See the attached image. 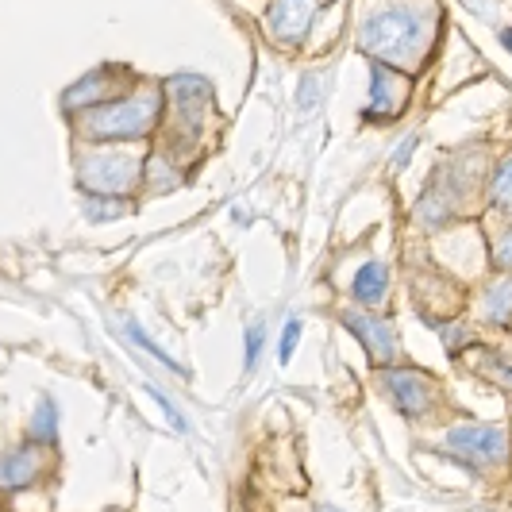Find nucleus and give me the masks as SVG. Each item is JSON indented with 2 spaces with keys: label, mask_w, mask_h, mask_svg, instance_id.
<instances>
[{
  "label": "nucleus",
  "mask_w": 512,
  "mask_h": 512,
  "mask_svg": "<svg viewBox=\"0 0 512 512\" xmlns=\"http://www.w3.org/2000/svg\"><path fill=\"white\" fill-rule=\"evenodd\" d=\"M347 332L359 335V343L366 347V355L374 362H393L397 359V335L389 328V320L370 316V312H343Z\"/></svg>",
  "instance_id": "8"
},
{
  "label": "nucleus",
  "mask_w": 512,
  "mask_h": 512,
  "mask_svg": "<svg viewBox=\"0 0 512 512\" xmlns=\"http://www.w3.org/2000/svg\"><path fill=\"white\" fill-rule=\"evenodd\" d=\"M501 43H505V47L512 51V27H505V31H501Z\"/></svg>",
  "instance_id": "26"
},
{
  "label": "nucleus",
  "mask_w": 512,
  "mask_h": 512,
  "mask_svg": "<svg viewBox=\"0 0 512 512\" xmlns=\"http://www.w3.org/2000/svg\"><path fill=\"white\" fill-rule=\"evenodd\" d=\"M297 339H301V320H289V324H285V332H282V343H278V362L293 359Z\"/></svg>",
  "instance_id": "19"
},
{
  "label": "nucleus",
  "mask_w": 512,
  "mask_h": 512,
  "mask_svg": "<svg viewBox=\"0 0 512 512\" xmlns=\"http://www.w3.org/2000/svg\"><path fill=\"white\" fill-rule=\"evenodd\" d=\"M77 178L93 197H116L128 193L139 178V154L120 151V147H104V151L81 154L77 158Z\"/></svg>",
  "instance_id": "3"
},
{
  "label": "nucleus",
  "mask_w": 512,
  "mask_h": 512,
  "mask_svg": "<svg viewBox=\"0 0 512 512\" xmlns=\"http://www.w3.org/2000/svg\"><path fill=\"white\" fill-rule=\"evenodd\" d=\"M35 474H39V455H35V443L16 447V451H8V455H4V486H8V489L27 486Z\"/></svg>",
  "instance_id": "10"
},
{
  "label": "nucleus",
  "mask_w": 512,
  "mask_h": 512,
  "mask_svg": "<svg viewBox=\"0 0 512 512\" xmlns=\"http://www.w3.org/2000/svg\"><path fill=\"white\" fill-rule=\"evenodd\" d=\"M493 262H497L501 270H512V228H505L497 235V243H493Z\"/></svg>",
  "instance_id": "21"
},
{
  "label": "nucleus",
  "mask_w": 512,
  "mask_h": 512,
  "mask_svg": "<svg viewBox=\"0 0 512 512\" xmlns=\"http://www.w3.org/2000/svg\"><path fill=\"white\" fill-rule=\"evenodd\" d=\"M405 101H409V77L389 62H374L370 66V108H366V116L374 124H385L405 108Z\"/></svg>",
  "instance_id": "7"
},
{
  "label": "nucleus",
  "mask_w": 512,
  "mask_h": 512,
  "mask_svg": "<svg viewBox=\"0 0 512 512\" xmlns=\"http://www.w3.org/2000/svg\"><path fill=\"white\" fill-rule=\"evenodd\" d=\"M432 31V12L428 8H378L374 16H366L359 27V47L366 54H374L378 62L401 66L412 62L416 54L424 51V39Z\"/></svg>",
  "instance_id": "1"
},
{
  "label": "nucleus",
  "mask_w": 512,
  "mask_h": 512,
  "mask_svg": "<svg viewBox=\"0 0 512 512\" xmlns=\"http://www.w3.org/2000/svg\"><path fill=\"white\" fill-rule=\"evenodd\" d=\"M385 289H389V270H385V262L370 258V262H362L359 270H355L351 293H355V301H359V305H366V308L382 305Z\"/></svg>",
  "instance_id": "9"
},
{
  "label": "nucleus",
  "mask_w": 512,
  "mask_h": 512,
  "mask_svg": "<svg viewBox=\"0 0 512 512\" xmlns=\"http://www.w3.org/2000/svg\"><path fill=\"white\" fill-rule=\"evenodd\" d=\"M324 512H339V509H324Z\"/></svg>",
  "instance_id": "27"
},
{
  "label": "nucleus",
  "mask_w": 512,
  "mask_h": 512,
  "mask_svg": "<svg viewBox=\"0 0 512 512\" xmlns=\"http://www.w3.org/2000/svg\"><path fill=\"white\" fill-rule=\"evenodd\" d=\"M162 112V93L154 85H139L135 93H124V97H112V101L89 108L81 120H77V131L93 143H120V139H143L147 131L154 128Z\"/></svg>",
  "instance_id": "2"
},
{
  "label": "nucleus",
  "mask_w": 512,
  "mask_h": 512,
  "mask_svg": "<svg viewBox=\"0 0 512 512\" xmlns=\"http://www.w3.org/2000/svg\"><path fill=\"white\" fill-rule=\"evenodd\" d=\"M482 308H486V320L489 324H505L512 316V278H505V282L489 285L486 301H482Z\"/></svg>",
  "instance_id": "13"
},
{
  "label": "nucleus",
  "mask_w": 512,
  "mask_h": 512,
  "mask_svg": "<svg viewBox=\"0 0 512 512\" xmlns=\"http://www.w3.org/2000/svg\"><path fill=\"white\" fill-rule=\"evenodd\" d=\"M416 143H420V139H416V135H409V139H405V147H397V151H393V170H405V166H409Z\"/></svg>",
  "instance_id": "23"
},
{
  "label": "nucleus",
  "mask_w": 512,
  "mask_h": 512,
  "mask_svg": "<svg viewBox=\"0 0 512 512\" xmlns=\"http://www.w3.org/2000/svg\"><path fill=\"white\" fill-rule=\"evenodd\" d=\"M443 451L474 470H489L509 455V436L497 424H459L443 436Z\"/></svg>",
  "instance_id": "4"
},
{
  "label": "nucleus",
  "mask_w": 512,
  "mask_h": 512,
  "mask_svg": "<svg viewBox=\"0 0 512 512\" xmlns=\"http://www.w3.org/2000/svg\"><path fill=\"white\" fill-rule=\"evenodd\" d=\"M147 393H151L154 401H158V405H162V412H166V420H170V424H174V428H178V432H189V424H185V420H181L178 405H174V401H170V397H166V393H162V389H154V385H147Z\"/></svg>",
  "instance_id": "20"
},
{
  "label": "nucleus",
  "mask_w": 512,
  "mask_h": 512,
  "mask_svg": "<svg viewBox=\"0 0 512 512\" xmlns=\"http://www.w3.org/2000/svg\"><path fill=\"white\" fill-rule=\"evenodd\" d=\"M124 328H128V335H131V339H135V343H139V347H143V351H147V355H154V359L162 362V366H170V370H178V374H181V362L170 359V355H166V351H162V347H158V343H154L151 335L143 332V328H139L135 320H128Z\"/></svg>",
  "instance_id": "15"
},
{
  "label": "nucleus",
  "mask_w": 512,
  "mask_h": 512,
  "mask_svg": "<svg viewBox=\"0 0 512 512\" xmlns=\"http://www.w3.org/2000/svg\"><path fill=\"white\" fill-rule=\"evenodd\" d=\"M124 212V205L120 201H104V197H93V201H85V216L93 220V224H101V220H108V216H120Z\"/></svg>",
  "instance_id": "18"
},
{
  "label": "nucleus",
  "mask_w": 512,
  "mask_h": 512,
  "mask_svg": "<svg viewBox=\"0 0 512 512\" xmlns=\"http://www.w3.org/2000/svg\"><path fill=\"white\" fill-rule=\"evenodd\" d=\"M382 389H385V397L405 412V416H412V420L428 416L432 405H436V382H432L424 370H412V366H405V370H401V366L385 370Z\"/></svg>",
  "instance_id": "5"
},
{
  "label": "nucleus",
  "mask_w": 512,
  "mask_h": 512,
  "mask_svg": "<svg viewBox=\"0 0 512 512\" xmlns=\"http://www.w3.org/2000/svg\"><path fill=\"white\" fill-rule=\"evenodd\" d=\"M439 335H443L447 351H462V347L470 343V328H462V324H443V328H439Z\"/></svg>",
  "instance_id": "22"
},
{
  "label": "nucleus",
  "mask_w": 512,
  "mask_h": 512,
  "mask_svg": "<svg viewBox=\"0 0 512 512\" xmlns=\"http://www.w3.org/2000/svg\"><path fill=\"white\" fill-rule=\"evenodd\" d=\"M462 4H466L474 16H489V12H493V0H462Z\"/></svg>",
  "instance_id": "25"
},
{
  "label": "nucleus",
  "mask_w": 512,
  "mask_h": 512,
  "mask_svg": "<svg viewBox=\"0 0 512 512\" xmlns=\"http://www.w3.org/2000/svg\"><path fill=\"white\" fill-rule=\"evenodd\" d=\"M27 436H31V443H39V447H51L54 439H58V405H54L51 397H43L39 409L31 412Z\"/></svg>",
  "instance_id": "12"
},
{
  "label": "nucleus",
  "mask_w": 512,
  "mask_h": 512,
  "mask_svg": "<svg viewBox=\"0 0 512 512\" xmlns=\"http://www.w3.org/2000/svg\"><path fill=\"white\" fill-rule=\"evenodd\" d=\"M324 4H328V0H274V8H270V16H266L270 39H274V43H285V47H301Z\"/></svg>",
  "instance_id": "6"
},
{
  "label": "nucleus",
  "mask_w": 512,
  "mask_h": 512,
  "mask_svg": "<svg viewBox=\"0 0 512 512\" xmlns=\"http://www.w3.org/2000/svg\"><path fill=\"white\" fill-rule=\"evenodd\" d=\"M316 97H320V81H316V74H308L305 85H301V108H312Z\"/></svg>",
  "instance_id": "24"
},
{
  "label": "nucleus",
  "mask_w": 512,
  "mask_h": 512,
  "mask_svg": "<svg viewBox=\"0 0 512 512\" xmlns=\"http://www.w3.org/2000/svg\"><path fill=\"white\" fill-rule=\"evenodd\" d=\"M262 343H266V324L258 320V324H251V328H247V339H243V366H247V370H255V366H258Z\"/></svg>",
  "instance_id": "16"
},
{
  "label": "nucleus",
  "mask_w": 512,
  "mask_h": 512,
  "mask_svg": "<svg viewBox=\"0 0 512 512\" xmlns=\"http://www.w3.org/2000/svg\"><path fill=\"white\" fill-rule=\"evenodd\" d=\"M489 197H493V205L505 208L512 216V154L497 166V174L489 181Z\"/></svg>",
  "instance_id": "14"
},
{
  "label": "nucleus",
  "mask_w": 512,
  "mask_h": 512,
  "mask_svg": "<svg viewBox=\"0 0 512 512\" xmlns=\"http://www.w3.org/2000/svg\"><path fill=\"white\" fill-rule=\"evenodd\" d=\"M112 85H116V77H112V74H89V77H81L74 89L66 93V104H70V108H81V104H104V101H112Z\"/></svg>",
  "instance_id": "11"
},
{
  "label": "nucleus",
  "mask_w": 512,
  "mask_h": 512,
  "mask_svg": "<svg viewBox=\"0 0 512 512\" xmlns=\"http://www.w3.org/2000/svg\"><path fill=\"white\" fill-rule=\"evenodd\" d=\"M478 370L486 374V378H493L497 385H505V389H512V362H501V359H482L478 362Z\"/></svg>",
  "instance_id": "17"
}]
</instances>
